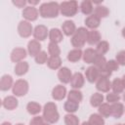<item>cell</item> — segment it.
I'll use <instances>...</instances> for the list:
<instances>
[{
	"mask_svg": "<svg viewBox=\"0 0 125 125\" xmlns=\"http://www.w3.org/2000/svg\"><path fill=\"white\" fill-rule=\"evenodd\" d=\"M121 33H122V36H123V37L125 38V27H124V28L122 29V31H121Z\"/></svg>",
	"mask_w": 125,
	"mask_h": 125,
	"instance_id": "cell-51",
	"label": "cell"
},
{
	"mask_svg": "<svg viewBox=\"0 0 125 125\" xmlns=\"http://www.w3.org/2000/svg\"><path fill=\"white\" fill-rule=\"evenodd\" d=\"M43 125H50V124H49V123H47V122H45V123H44Z\"/></svg>",
	"mask_w": 125,
	"mask_h": 125,
	"instance_id": "cell-52",
	"label": "cell"
},
{
	"mask_svg": "<svg viewBox=\"0 0 125 125\" xmlns=\"http://www.w3.org/2000/svg\"><path fill=\"white\" fill-rule=\"evenodd\" d=\"M121 80H122V83H123V86H124V89H125V74L123 75V77L121 78Z\"/></svg>",
	"mask_w": 125,
	"mask_h": 125,
	"instance_id": "cell-48",
	"label": "cell"
},
{
	"mask_svg": "<svg viewBox=\"0 0 125 125\" xmlns=\"http://www.w3.org/2000/svg\"><path fill=\"white\" fill-rule=\"evenodd\" d=\"M82 57H83V52L81 51V49H73L69 51L67 54V60L70 62H77L78 61L81 60Z\"/></svg>",
	"mask_w": 125,
	"mask_h": 125,
	"instance_id": "cell-23",
	"label": "cell"
},
{
	"mask_svg": "<svg viewBox=\"0 0 125 125\" xmlns=\"http://www.w3.org/2000/svg\"><path fill=\"white\" fill-rule=\"evenodd\" d=\"M28 92V82L24 79H19L14 83L13 94L16 97H22Z\"/></svg>",
	"mask_w": 125,
	"mask_h": 125,
	"instance_id": "cell-4",
	"label": "cell"
},
{
	"mask_svg": "<svg viewBox=\"0 0 125 125\" xmlns=\"http://www.w3.org/2000/svg\"><path fill=\"white\" fill-rule=\"evenodd\" d=\"M27 3H28V4H30L31 6H33V5L38 4V3H39V1H32V0H31V1H27Z\"/></svg>",
	"mask_w": 125,
	"mask_h": 125,
	"instance_id": "cell-47",
	"label": "cell"
},
{
	"mask_svg": "<svg viewBox=\"0 0 125 125\" xmlns=\"http://www.w3.org/2000/svg\"><path fill=\"white\" fill-rule=\"evenodd\" d=\"M63 108L66 112L68 113H74L78 110L79 108V103H76V102H73V101H69L67 100L64 104H63Z\"/></svg>",
	"mask_w": 125,
	"mask_h": 125,
	"instance_id": "cell-30",
	"label": "cell"
},
{
	"mask_svg": "<svg viewBox=\"0 0 125 125\" xmlns=\"http://www.w3.org/2000/svg\"><path fill=\"white\" fill-rule=\"evenodd\" d=\"M105 68H106L107 70H109L110 72H113V71L118 70L119 64H118V62H116V60H110V61H107L106 65H105Z\"/></svg>",
	"mask_w": 125,
	"mask_h": 125,
	"instance_id": "cell-42",
	"label": "cell"
},
{
	"mask_svg": "<svg viewBox=\"0 0 125 125\" xmlns=\"http://www.w3.org/2000/svg\"><path fill=\"white\" fill-rule=\"evenodd\" d=\"M106 102L108 103V104H115V103H118L119 101H120V96L118 95V94H116V93H113V92H111V93H108L107 95H106Z\"/></svg>",
	"mask_w": 125,
	"mask_h": 125,
	"instance_id": "cell-41",
	"label": "cell"
},
{
	"mask_svg": "<svg viewBox=\"0 0 125 125\" xmlns=\"http://www.w3.org/2000/svg\"><path fill=\"white\" fill-rule=\"evenodd\" d=\"M47 65L51 69H60L62 66V60L60 57H49L47 61Z\"/></svg>",
	"mask_w": 125,
	"mask_h": 125,
	"instance_id": "cell-26",
	"label": "cell"
},
{
	"mask_svg": "<svg viewBox=\"0 0 125 125\" xmlns=\"http://www.w3.org/2000/svg\"><path fill=\"white\" fill-rule=\"evenodd\" d=\"M95 15L97 17H99L100 19H104V18H106L109 15V10H108V8L106 6L98 5L95 8Z\"/></svg>",
	"mask_w": 125,
	"mask_h": 125,
	"instance_id": "cell-32",
	"label": "cell"
},
{
	"mask_svg": "<svg viewBox=\"0 0 125 125\" xmlns=\"http://www.w3.org/2000/svg\"><path fill=\"white\" fill-rule=\"evenodd\" d=\"M111 89L113 91V93H116V94H120L124 91V86H123V83H122V80L120 78H115L112 82H111Z\"/></svg>",
	"mask_w": 125,
	"mask_h": 125,
	"instance_id": "cell-34",
	"label": "cell"
},
{
	"mask_svg": "<svg viewBox=\"0 0 125 125\" xmlns=\"http://www.w3.org/2000/svg\"><path fill=\"white\" fill-rule=\"evenodd\" d=\"M86 42L82 41L81 39H79L78 37H76L75 35H72L71 36V44L73 47H75V49H81L84 45H85Z\"/></svg>",
	"mask_w": 125,
	"mask_h": 125,
	"instance_id": "cell-43",
	"label": "cell"
},
{
	"mask_svg": "<svg viewBox=\"0 0 125 125\" xmlns=\"http://www.w3.org/2000/svg\"><path fill=\"white\" fill-rule=\"evenodd\" d=\"M39 16V11L34 6H26L22 11V17L27 21H34Z\"/></svg>",
	"mask_w": 125,
	"mask_h": 125,
	"instance_id": "cell-6",
	"label": "cell"
},
{
	"mask_svg": "<svg viewBox=\"0 0 125 125\" xmlns=\"http://www.w3.org/2000/svg\"><path fill=\"white\" fill-rule=\"evenodd\" d=\"M33 36L37 41H43L49 36V30L44 24L36 25L33 30Z\"/></svg>",
	"mask_w": 125,
	"mask_h": 125,
	"instance_id": "cell-7",
	"label": "cell"
},
{
	"mask_svg": "<svg viewBox=\"0 0 125 125\" xmlns=\"http://www.w3.org/2000/svg\"><path fill=\"white\" fill-rule=\"evenodd\" d=\"M14 82H13V77L9 74H4L1 77L0 80V89L1 91H8L11 88H13Z\"/></svg>",
	"mask_w": 125,
	"mask_h": 125,
	"instance_id": "cell-19",
	"label": "cell"
},
{
	"mask_svg": "<svg viewBox=\"0 0 125 125\" xmlns=\"http://www.w3.org/2000/svg\"><path fill=\"white\" fill-rule=\"evenodd\" d=\"M27 52L31 57H36L41 52V44L37 40H30L27 44Z\"/></svg>",
	"mask_w": 125,
	"mask_h": 125,
	"instance_id": "cell-15",
	"label": "cell"
},
{
	"mask_svg": "<svg viewBox=\"0 0 125 125\" xmlns=\"http://www.w3.org/2000/svg\"><path fill=\"white\" fill-rule=\"evenodd\" d=\"M81 125H91V124H90V122H89V121H84Z\"/></svg>",
	"mask_w": 125,
	"mask_h": 125,
	"instance_id": "cell-49",
	"label": "cell"
},
{
	"mask_svg": "<svg viewBox=\"0 0 125 125\" xmlns=\"http://www.w3.org/2000/svg\"><path fill=\"white\" fill-rule=\"evenodd\" d=\"M33 27L31 25V23L27 21H21L19 25H18V32L20 34V36L23 37V38H27L29 37L31 34H33Z\"/></svg>",
	"mask_w": 125,
	"mask_h": 125,
	"instance_id": "cell-5",
	"label": "cell"
},
{
	"mask_svg": "<svg viewBox=\"0 0 125 125\" xmlns=\"http://www.w3.org/2000/svg\"><path fill=\"white\" fill-rule=\"evenodd\" d=\"M88 32L89 30L86 27H79L76 29L75 33L73 35H75L76 37H78L79 39H81L84 42H87V37H88Z\"/></svg>",
	"mask_w": 125,
	"mask_h": 125,
	"instance_id": "cell-38",
	"label": "cell"
},
{
	"mask_svg": "<svg viewBox=\"0 0 125 125\" xmlns=\"http://www.w3.org/2000/svg\"><path fill=\"white\" fill-rule=\"evenodd\" d=\"M66 96V88L62 85H57L52 90V98L56 101H62Z\"/></svg>",
	"mask_w": 125,
	"mask_h": 125,
	"instance_id": "cell-10",
	"label": "cell"
},
{
	"mask_svg": "<svg viewBox=\"0 0 125 125\" xmlns=\"http://www.w3.org/2000/svg\"><path fill=\"white\" fill-rule=\"evenodd\" d=\"M104 96L101 93H94L90 98V104L94 107H99L104 104Z\"/></svg>",
	"mask_w": 125,
	"mask_h": 125,
	"instance_id": "cell-27",
	"label": "cell"
},
{
	"mask_svg": "<svg viewBox=\"0 0 125 125\" xmlns=\"http://www.w3.org/2000/svg\"><path fill=\"white\" fill-rule=\"evenodd\" d=\"M99 114L103 117H109L111 116V104L108 103H104L99 106Z\"/></svg>",
	"mask_w": 125,
	"mask_h": 125,
	"instance_id": "cell-31",
	"label": "cell"
},
{
	"mask_svg": "<svg viewBox=\"0 0 125 125\" xmlns=\"http://www.w3.org/2000/svg\"><path fill=\"white\" fill-rule=\"evenodd\" d=\"M44 121L45 120H44L43 116H35L30 120L29 125H43L45 123Z\"/></svg>",
	"mask_w": 125,
	"mask_h": 125,
	"instance_id": "cell-45",
	"label": "cell"
},
{
	"mask_svg": "<svg viewBox=\"0 0 125 125\" xmlns=\"http://www.w3.org/2000/svg\"><path fill=\"white\" fill-rule=\"evenodd\" d=\"M82 99H83V95L78 89H72L67 94V100H69V101L80 103L82 101Z\"/></svg>",
	"mask_w": 125,
	"mask_h": 125,
	"instance_id": "cell-29",
	"label": "cell"
},
{
	"mask_svg": "<svg viewBox=\"0 0 125 125\" xmlns=\"http://www.w3.org/2000/svg\"><path fill=\"white\" fill-rule=\"evenodd\" d=\"M100 23H101V19L99 17H97L95 14H92L85 19V24L91 30L98 28L100 26Z\"/></svg>",
	"mask_w": 125,
	"mask_h": 125,
	"instance_id": "cell-16",
	"label": "cell"
},
{
	"mask_svg": "<svg viewBox=\"0 0 125 125\" xmlns=\"http://www.w3.org/2000/svg\"><path fill=\"white\" fill-rule=\"evenodd\" d=\"M123 100H124V101H125V93H124V94H123Z\"/></svg>",
	"mask_w": 125,
	"mask_h": 125,
	"instance_id": "cell-53",
	"label": "cell"
},
{
	"mask_svg": "<svg viewBox=\"0 0 125 125\" xmlns=\"http://www.w3.org/2000/svg\"><path fill=\"white\" fill-rule=\"evenodd\" d=\"M65 125H79V119L73 113H67L64 116Z\"/></svg>",
	"mask_w": 125,
	"mask_h": 125,
	"instance_id": "cell-39",
	"label": "cell"
},
{
	"mask_svg": "<svg viewBox=\"0 0 125 125\" xmlns=\"http://www.w3.org/2000/svg\"><path fill=\"white\" fill-rule=\"evenodd\" d=\"M62 31L66 36H72L76 31V25L72 21H65L62 24Z\"/></svg>",
	"mask_w": 125,
	"mask_h": 125,
	"instance_id": "cell-14",
	"label": "cell"
},
{
	"mask_svg": "<svg viewBox=\"0 0 125 125\" xmlns=\"http://www.w3.org/2000/svg\"><path fill=\"white\" fill-rule=\"evenodd\" d=\"M106 62H107V61H106V59L104 58V56L98 55V56H97V58L95 59L94 62H93V65H94V66H96L98 69H103V68H104V67H105Z\"/></svg>",
	"mask_w": 125,
	"mask_h": 125,
	"instance_id": "cell-36",
	"label": "cell"
},
{
	"mask_svg": "<svg viewBox=\"0 0 125 125\" xmlns=\"http://www.w3.org/2000/svg\"><path fill=\"white\" fill-rule=\"evenodd\" d=\"M116 125H123V124H116Z\"/></svg>",
	"mask_w": 125,
	"mask_h": 125,
	"instance_id": "cell-55",
	"label": "cell"
},
{
	"mask_svg": "<svg viewBox=\"0 0 125 125\" xmlns=\"http://www.w3.org/2000/svg\"><path fill=\"white\" fill-rule=\"evenodd\" d=\"M72 73L70 71V69L66 66H62L59 69L58 71V78L59 80L62 83V84H67L70 83L71 78H72Z\"/></svg>",
	"mask_w": 125,
	"mask_h": 125,
	"instance_id": "cell-8",
	"label": "cell"
},
{
	"mask_svg": "<svg viewBox=\"0 0 125 125\" xmlns=\"http://www.w3.org/2000/svg\"><path fill=\"white\" fill-rule=\"evenodd\" d=\"M26 57V50L21 47L15 48L11 53V61L13 62H22Z\"/></svg>",
	"mask_w": 125,
	"mask_h": 125,
	"instance_id": "cell-9",
	"label": "cell"
},
{
	"mask_svg": "<svg viewBox=\"0 0 125 125\" xmlns=\"http://www.w3.org/2000/svg\"><path fill=\"white\" fill-rule=\"evenodd\" d=\"M116 62H118L119 65H125V50L119 51L116 54Z\"/></svg>",
	"mask_w": 125,
	"mask_h": 125,
	"instance_id": "cell-44",
	"label": "cell"
},
{
	"mask_svg": "<svg viewBox=\"0 0 125 125\" xmlns=\"http://www.w3.org/2000/svg\"><path fill=\"white\" fill-rule=\"evenodd\" d=\"M48 52H49V55L51 57H60L61 49H60L58 44L50 42L49 45H48Z\"/></svg>",
	"mask_w": 125,
	"mask_h": 125,
	"instance_id": "cell-37",
	"label": "cell"
},
{
	"mask_svg": "<svg viewBox=\"0 0 125 125\" xmlns=\"http://www.w3.org/2000/svg\"><path fill=\"white\" fill-rule=\"evenodd\" d=\"M60 14V4L58 2H46L39 8V15L45 19H53Z\"/></svg>",
	"mask_w": 125,
	"mask_h": 125,
	"instance_id": "cell-1",
	"label": "cell"
},
{
	"mask_svg": "<svg viewBox=\"0 0 125 125\" xmlns=\"http://www.w3.org/2000/svg\"><path fill=\"white\" fill-rule=\"evenodd\" d=\"M85 77L86 79L90 82V83H94V82H97V80L100 78V74H99V69L94 66V65H91L89 66L86 71H85Z\"/></svg>",
	"mask_w": 125,
	"mask_h": 125,
	"instance_id": "cell-11",
	"label": "cell"
},
{
	"mask_svg": "<svg viewBox=\"0 0 125 125\" xmlns=\"http://www.w3.org/2000/svg\"><path fill=\"white\" fill-rule=\"evenodd\" d=\"M102 41V36L101 33L97 29H92L89 30L88 32V37H87V42L90 45H98Z\"/></svg>",
	"mask_w": 125,
	"mask_h": 125,
	"instance_id": "cell-17",
	"label": "cell"
},
{
	"mask_svg": "<svg viewBox=\"0 0 125 125\" xmlns=\"http://www.w3.org/2000/svg\"><path fill=\"white\" fill-rule=\"evenodd\" d=\"M78 12V4L74 0L62 1L60 4V13L64 17H73Z\"/></svg>",
	"mask_w": 125,
	"mask_h": 125,
	"instance_id": "cell-3",
	"label": "cell"
},
{
	"mask_svg": "<svg viewBox=\"0 0 125 125\" xmlns=\"http://www.w3.org/2000/svg\"><path fill=\"white\" fill-rule=\"evenodd\" d=\"M95 50H96V52H97L98 55L104 56V54H106V53L108 52V50H109V44H108L107 41L102 40V41L97 45V47H96Z\"/></svg>",
	"mask_w": 125,
	"mask_h": 125,
	"instance_id": "cell-33",
	"label": "cell"
},
{
	"mask_svg": "<svg viewBox=\"0 0 125 125\" xmlns=\"http://www.w3.org/2000/svg\"><path fill=\"white\" fill-rule=\"evenodd\" d=\"M84 83H85V78H84V76L81 72H75L72 75L70 85L73 89H78L79 90L80 88H82L84 86Z\"/></svg>",
	"mask_w": 125,
	"mask_h": 125,
	"instance_id": "cell-12",
	"label": "cell"
},
{
	"mask_svg": "<svg viewBox=\"0 0 125 125\" xmlns=\"http://www.w3.org/2000/svg\"><path fill=\"white\" fill-rule=\"evenodd\" d=\"M49 39H50V42H53L56 44L61 43L63 39L62 31L59 28H52L49 31Z\"/></svg>",
	"mask_w": 125,
	"mask_h": 125,
	"instance_id": "cell-18",
	"label": "cell"
},
{
	"mask_svg": "<svg viewBox=\"0 0 125 125\" xmlns=\"http://www.w3.org/2000/svg\"><path fill=\"white\" fill-rule=\"evenodd\" d=\"M48 59H49V57H48V55H47V53H46L45 51H41V52L34 58L36 63H38V64H44V63H47Z\"/></svg>",
	"mask_w": 125,
	"mask_h": 125,
	"instance_id": "cell-40",
	"label": "cell"
},
{
	"mask_svg": "<svg viewBox=\"0 0 125 125\" xmlns=\"http://www.w3.org/2000/svg\"><path fill=\"white\" fill-rule=\"evenodd\" d=\"M89 122L91 125H104V119L99 113H93L90 115Z\"/></svg>",
	"mask_w": 125,
	"mask_h": 125,
	"instance_id": "cell-35",
	"label": "cell"
},
{
	"mask_svg": "<svg viewBox=\"0 0 125 125\" xmlns=\"http://www.w3.org/2000/svg\"><path fill=\"white\" fill-rule=\"evenodd\" d=\"M28 68H29V65H28V62L22 61V62H20L18 63H16V66H15V73L18 75V76H22L24 75L27 71H28Z\"/></svg>",
	"mask_w": 125,
	"mask_h": 125,
	"instance_id": "cell-24",
	"label": "cell"
},
{
	"mask_svg": "<svg viewBox=\"0 0 125 125\" xmlns=\"http://www.w3.org/2000/svg\"><path fill=\"white\" fill-rule=\"evenodd\" d=\"M123 125H125V124H123Z\"/></svg>",
	"mask_w": 125,
	"mask_h": 125,
	"instance_id": "cell-56",
	"label": "cell"
},
{
	"mask_svg": "<svg viewBox=\"0 0 125 125\" xmlns=\"http://www.w3.org/2000/svg\"><path fill=\"white\" fill-rule=\"evenodd\" d=\"M80 10L82 12V14L86 15V16H90L92 15L93 11H94V8H93V3L91 1H88V0H84L81 2L80 4Z\"/></svg>",
	"mask_w": 125,
	"mask_h": 125,
	"instance_id": "cell-25",
	"label": "cell"
},
{
	"mask_svg": "<svg viewBox=\"0 0 125 125\" xmlns=\"http://www.w3.org/2000/svg\"><path fill=\"white\" fill-rule=\"evenodd\" d=\"M96 88L98 91L106 93L111 89V82L108 78H99L96 82Z\"/></svg>",
	"mask_w": 125,
	"mask_h": 125,
	"instance_id": "cell-13",
	"label": "cell"
},
{
	"mask_svg": "<svg viewBox=\"0 0 125 125\" xmlns=\"http://www.w3.org/2000/svg\"><path fill=\"white\" fill-rule=\"evenodd\" d=\"M97 56H98V54H97L96 50H94L92 48H88V49H86L83 52L82 59H83V61L86 63H93L94 61H95V59L97 58Z\"/></svg>",
	"mask_w": 125,
	"mask_h": 125,
	"instance_id": "cell-21",
	"label": "cell"
},
{
	"mask_svg": "<svg viewBox=\"0 0 125 125\" xmlns=\"http://www.w3.org/2000/svg\"><path fill=\"white\" fill-rule=\"evenodd\" d=\"M43 118L49 124H54L58 122L60 118V114L57 109V104L53 102H49L45 104L43 107Z\"/></svg>",
	"mask_w": 125,
	"mask_h": 125,
	"instance_id": "cell-2",
	"label": "cell"
},
{
	"mask_svg": "<svg viewBox=\"0 0 125 125\" xmlns=\"http://www.w3.org/2000/svg\"><path fill=\"white\" fill-rule=\"evenodd\" d=\"M15 6H17L18 8H25V5H26V1H24V0H13V2H12Z\"/></svg>",
	"mask_w": 125,
	"mask_h": 125,
	"instance_id": "cell-46",
	"label": "cell"
},
{
	"mask_svg": "<svg viewBox=\"0 0 125 125\" xmlns=\"http://www.w3.org/2000/svg\"><path fill=\"white\" fill-rule=\"evenodd\" d=\"M125 111L124 105L121 103H115L111 104V116L114 118H120Z\"/></svg>",
	"mask_w": 125,
	"mask_h": 125,
	"instance_id": "cell-22",
	"label": "cell"
},
{
	"mask_svg": "<svg viewBox=\"0 0 125 125\" xmlns=\"http://www.w3.org/2000/svg\"><path fill=\"white\" fill-rule=\"evenodd\" d=\"M18 104H19V102H18L17 98L14 96H8L2 101V105L8 110H13V109L17 108Z\"/></svg>",
	"mask_w": 125,
	"mask_h": 125,
	"instance_id": "cell-20",
	"label": "cell"
},
{
	"mask_svg": "<svg viewBox=\"0 0 125 125\" xmlns=\"http://www.w3.org/2000/svg\"><path fill=\"white\" fill-rule=\"evenodd\" d=\"M16 125H24V124H22V123H18V124H16Z\"/></svg>",
	"mask_w": 125,
	"mask_h": 125,
	"instance_id": "cell-54",
	"label": "cell"
},
{
	"mask_svg": "<svg viewBox=\"0 0 125 125\" xmlns=\"http://www.w3.org/2000/svg\"><path fill=\"white\" fill-rule=\"evenodd\" d=\"M26 110H27V112H28L29 114H31V115H36V114H38V113L42 110V107H41V105H40L38 103H36V102H29V103L27 104V105H26Z\"/></svg>",
	"mask_w": 125,
	"mask_h": 125,
	"instance_id": "cell-28",
	"label": "cell"
},
{
	"mask_svg": "<svg viewBox=\"0 0 125 125\" xmlns=\"http://www.w3.org/2000/svg\"><path fill=\"white\" fill-rule=\"evenodd\" d=\"M1 125H12L10 122H8V121H5V122H3Z\"/></svg>",
	"mask_w": 125,
	"mask_h": 125,
	"instance_id": "cell-50",
	"label": "cell"
}]
</instances>
